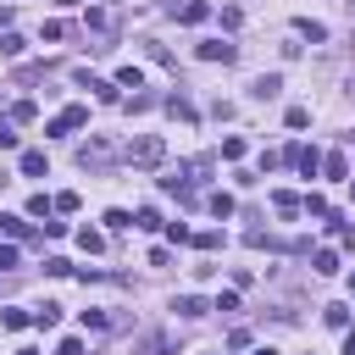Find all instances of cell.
<instances>
[{
	"label": "cell",
	"instance_id": "6da1fadb",
	"mask_svg": "<svg viewBox=\"0 0 355 355\" xmlns=\"http://www.w3.org/2000/svg\"><path fill=\"white\" fill-rule=\"evenodd\" d=\"M128 161H133V166H161V161H166V139H161V133H139V139L128 144Z\"/></svg>",
	"mask_w": 355,
	"mask_h": 355
},
{
	"label": "cell",
	"instance_id": "7a4b0ae2",
	"mask_svg": "<svg viewBox=\"0 0 355 355\" xmlns=\"http://www.w3.org/2000/svg\"><path fill=\"white\" fill-rule=\"evenodd\" d=\"M83 28H89V33L100 39V50H111V39H116V11H111V6H89Z\"/></svg>",
	"mask_w": 355,
	"mask_h": 355
},
{
	"label": "cell",
	"instance_id": "3957f363",
	"mask_svg": "<svg viewBox=\"0 0 355 355\" xmlns=\"http://www.w3.org/2000/svg\"><path fill=\"white\" fill-rule=\"evenodd\" d=\"M111 155H116V150H111L105 139H89V144H78V166H89V172H100Z\"/></svg>",
	"mask_w": 355,
	"mask_h": 355
},
{
	"label": "cell",
	"instance_id": "277c9868",
	"mask_svg": "<svg viewBox=\"0 0 355 355\" xmlns=\"http://www.w3.org/2000/svg\"><path fill=\"white\" fill-rule=\"evenodd\" d=\"M194 55H200V61H222V67H227V61H239V44H227V39H205Z\"/></svg>",
	"mask_w": 355,
	"mask_h": 355
},
{
	"label": "cell",
	"instance_id": "5b68a950",
	"mask_svg": "<svg viewBox=\"0 0 355 355\" xmlns=\"http://www.w3.org/2000/svg\"><path fill=\"white\" fill-rule=\"evenodd\" d=\"M83 122H89V111H83V105H67V111H61V116H55L44 133H78Z\"/></svg>",
	"mask_w": 355,
	"mask_h": 355
},
{
	"label": "cell",
	"instance_id": "8992f818",
	"mask_svg": "<svg viewBox=\"0 0 355 355\" xmlns=\"http://www.w3.org/2000/svg\"><path fill=\"white\" fill-rule=\"evenodd\" d=\"M277 89H283V72H261V78L250 83V94H255V100H277Z\"/></svg>",
	"mask_w": 355,
	"mask_h": 355
},
{
	"label": "cell",
	"instance_id": "52a82bcc",
	"mask_svg": "<svg viewBox=\"0 0 355 355\" xmlns=\"http://www.w3.org/2000/svg\"><path fill=\"white\" fill-rule=\"evenodd\" d=\"M288 161H294L305 178H316V172H322V155H316V150H305V144H294V150H288Z\"/></svg>",
	"mask_w": 355,
	"mask_h": 355
},
{
	"label": "cell",
	"instance_id": "ba28073f",
	"mask_svg": "<svg viewBox=\"0 0 355 355\" xmlns=\"http://www.w3.org/2000/svg\"><path fill=\"white\" fill-rule=\"evenodd\" d=\"M78 83H83V89H94L105 105H116V100H122V94H116V83H105V78H89V72H78Z\"/></svg>",
	"mask_w": 355,
	"mask_h": 355
},
{
	"label": "cell",
	"instance_id": "9c48e42d",
	"mask_svg": "<svg viewBox=\"0 0 355 355\" xmlns=\"http://www.w3.org/2000/svg\"><path fill=\"white\" fill-rule=\"evenodd\" d=\"M172 311H178V316H205L211 305H205L200 294H178V300H172Z\"/></svg>",
	"mask_w": 355,
	"mask_h": 355
},
{
	"label": "cell",
	"instance_id": "30bf717a",
	"mask_svg": "<svg viewBox=\"0 0 355 355\" xmlns=\"http://www.w3.org/2000/svg\"><path fill=\"white\" fill-rule=\"evenodd\" d=\"M322 172L344 183V178H349V161H344V150H333V155H322Z\"/></svg>",
	"mask_w": 355,
	"mask_h": 355
},
{
	"label": "cell",
	"instance_id": "8fae6325",
	"mask_svg": "<svg viewBox=\"0 0 355 355\" xmlns=\"http://www.w3.org/2000/svg\"><path fill=\"white\" fill-rule=\"evenodd\" d=\"M311 272H316V277H333V272H338V255H333V250H316V255H311Z\"/></svg>",
	"mask_w": 355,
	"mask_h": 355
},
{
	"label": "cell",
	"instance_id": "7c38bea8",
	"mask_svg": "<svg viewBox=\"0 0 355 355\" xmlns=\"http://www.w3.org/2000/svg\"><path fill=\"white\" fill-rule=\"evenodd\" d=\"M22 178H44V150H22Z\"/></svg>",
	"mask_w": 355,
	"mask_h": 355
},
{
	"label": "cell",
	"instance_id": "4fadbf2b",
	"mask_svg": "<svg viewBox=\"0 0 355 355\" xmlns=\"http://www.w3.org/2000/svg\"><path fill=\"white\" fill-rule=\"evenodd\" d=\"M272 211H277V216H294V211H300V194L277 189V194H272Z\"/></svg>",
	"mask_w": 355,
	"mask_h": 355
},
{
	"label": "cell",
	"instance_id": "5bb4252c",
	"mask_svg": "<svg viewBox=\"0 0 355 355\" xmlns=\"http://www.w3.org/2000/svg\"><path fill=\"white\" fill-rule=\"evenodd\" d=\"M78 244H83L89 255H100V250H105V233H100V227H78Z\"/></svg>",
	"mask_w": 355,
	"mask_h": 355
},
{
	"label": "cell",
	"instance_id": "9a60e30c",
	"mask_svg": "<svg viewBox=\"0 0 355 355\" xmlns=\"http://www.w3.org/2000/svg\"><path fill=\"white\" fill-rule=\"evenodd\" d=\"M205 17H211V6H205V0H189V6L178 11V22H205Z\"/></svg>",
	"mask_w": 355,
	"mask_h": 355
},
{
	"label": "cell",
	"instance_id": "2e32d148",
	"mask_svg": "<svg viewBox=\"0 0 355 355\" xmlns=\"http://www.w3.org/2000/svg\"><path fill=\"white\" fill-rule=\"evenodd\" d=\"M0 322H6V327H11V333H22V327H28V322H33V316H28V311H17V305H6V311H0Z\"/></svg>",
	"mask_w": 355,
	"mask_h": 355
},
{
	"label": "cell",
	"instance_id": "e0dca14e",
	"mask_svg": "<svg viewBox=\"0 0 355 355\" xmlns=\"http://www.w3.org/2000/svg\"><path fill=\"white\" fill-rule=\"evenodd\" d=\"M294 28H300V33H305V39H311V44H322V39H327V28H322V22H311V17H300V22H294Z\"/></svg>",
	"mask_w": 355,
	"mask_h": 355
},
{
	"label": "cell",
	"instance_id": "ac0fdd59",
	"mask_svg": "<svg viewBox=\"0 0 355 355\" xmlns=\"http://www.w3.org/2000/svg\"><path fill=\"white\" fill-rule=\"evenodd\" d=\"M322 322H327V327H349V311H344V305H322Z\"/></svg>",
	"mask_w": 355,
	"mask_h": 355
},
{
	"label": "cell",
	"instance_id": "d6986e66",
	"mask_svg": "<svg viewBox=\"0 0 355 355\" xmlns=\"http://www.w3.org/2000/svg\"><path fill=\"white\" fill-rule=\"evenodd\" d=\"M139 83H144L139 67H122V72H116V89H139Z\"/></svg>",
	"mask_w": 355,
	"mask_h": 355
},
{
	"label": "cell",
	"instance_id": "ffe728a7",
	"mask_svg": "<svg viewBox=\"0 0 355 355\" xmlns=\"http://www.w3.org/2000/svg\"><path fill=\"white\" fill-rule=\"evenodd\" d=\"M33 116H39L33 100H17V105H11V122H33Z\"/></svg>",
	"mask_w": 355,
	"mask_h": 355
},
{
	"label": "cell",
	"instance_id": "44dd1931",
	"mask_svg": "<svg viewBox=\"0 0 355 355\" xmlns=\"http://www.w3.org/2000/svg\"><path fill=\"white\" fill-rule=\"evenodd\" d=\"M50 211H55V200H44V194L28 200V216H44V222H50Z\"/></svg>",
	"mask_w": 355,
	"mask_h": 355
},
{
	"label": "cell",
	"instance_id": "7402d4cb",
	"mask_svg": "<svg viewBox=\"0 0 355 355\" xmlns=\"http://www.w3.org/2000/svg\"><path fill=\"white\" fill-rule=\"evenodd\" d=\"M0 227H6L11 239H28V216H0Z\"/></svg>",
	"mask_w": 355,
	"mask_h": 355
},
{
	"label": "cell",
	"instance_id": "603a6c76",
	"mask_svg": "<svg viewBox=\"0 0 355 355\" xmlns=\"http://www.w3.org/2000/svg\"><path fill=\"white\" fill-rule=\"evenodd\" d=\"M33 322H39V327H55V322H61V305H39Z\"/></svg>",
	"mask_w": 355,
	"mask_h": 355
},
{
	"label": "cell",
	"instance_id": "cb8c5ba5",
	"mask_svg": "<svg viewBox=\"0 0 355 355\" xmlns=\"http://www.w3.org/2000/svg\"><path fill=\"white\" fill-rule=\"evenodd\" d=\"M166 111H172V116H183V122H194V105H189V100H178V94L166 100Z\"/></svg>",
	"mask_w": 355,
	"mask_h": 355
},
{
	"label": "cell",
	"instance_id": "d4e9b609",
	"mask_svg": "<svg viewBox=\"0 0 355 355\" xmlns=\"http://www.w3.org/2000/svg\"><path fill=\"white\" fill-rule=\"evenodd\" d=\"M105 227H133V216H128L122 205H111V211H105Z\"/></svg>",
	"mask_w": 355,
	"mask_h": 355
},
{
	"label": "cell",
	"instance_id": "484cf974",
	"mask_svg": "<svg viewBox=\"0 0 355 355\" xmlns=\"http://www.w3.org/2000/svg\"><path fill=\"white\" fill-rule=\"evenodd\" d=\"M133 227H144V233H155V227H161V216H155V211H150V205H144V211H139V216H133Z\"/></svg>",
	"mask_w": 355,
	"mask_h": 355
},
{
	"label": "cell",
	"instance_id": "4316f807",
	"mask_svg": "<svg viewBox=\"0 0 355 355\" xmlns=\"http://www.w3.org/2000/svg\"><path fill=\"white\" fill-rule=\"evenodd\" d=\"M189 244H194V250H216V244H222V233H211V227H205V233H194Z\"/></svg>",
	"mask_w": 355,
	"mask_h": 355
},
{
	"label": "cell",
	"instance_id": "83f0119b",
	"mask_svg": "<svg viewBox=\"0 0 355 355\" xmlns=\"http://www.w3.org/2000/svg\"><path fill=\"white\" fill-rule=\"evenodd\" d=\"M0 55H22V33H0Z\"/></svg>",
	"mask_w": 355,
	"mask_h": 355
},
{
	"label": "cell",
	"instance_id": "f1b7e54d",
	"mask_svg": "<svg viewBox=\"0 0 355 355\" xmlns=\"http://www.w3.org/2000/svg\"><path fill=\"white\" fill-rule=\"evenodd\" d=\"M211 211L216 216H233V194H211Z\"/></svg>",
	"mask_w": 355,
	"mask_h": 355
},
{
	"label": "cell",
	"instance_id": "f546056e",
	"mask_svg": "<svg viewBox=\"0 0 355 355\" xmlns=\"http://www.w3.org/2000/svg\"><path fill=\"white\" fill-rule=\"evenodd\" d=\"M300 211H311V216H327V200H322V194H311V200H300Z\"/></svg>",
	"mask_w": 355,
	"mask_h": 355
},
{
	"label": "cell",
	"instance_id": "4dcf8cb0",
	"mask_svg": "<svg viewBox=\"0 0 355 355\" xmlns=\"http://www.w3.org/2000/svg\"><path fill=\"white\" fill-rule=\"evenodd\" d=\"M44 272H50V277H67V272H72V261H61V255H50V261H44Z\"/></svg>",
	"mask_w": 355,
	"mask_h": 355
},
{
	"label": "cell",
	"instance_id": "1f68e13d",
	"mask_svg": "<svg viewBox=\"0 0 355 355\" xmlns=\"http://www.w3.org/2000/svg\"><path fill=\"white\" fill-rule=\"evenodd\" d=\"M211 311H239V294H233V288H222V294H216V305H211Z\"/></svg>",
	"mask_w": 355,
	"mask_h": 355
},
{
	"label": "cell",
	"instance_id": "d6a6232c",
	"mask_svg": "<svg viewBox=\"0 0 355 355\" xmlns=\"http://www.w3.org/2000/svg\"><path fill=\"white\" fill-rule=\"evenodd\" d=\"M333 233H338V239H344V244L355 250V222H333Z\"/></svg>",
	"mask_w": 355,
	"mask_h": 355
},
{
	"label": "cell",
	"instance_id": "836d02e7",
	"mask_svg": "<svg viewBox=\"0 0 355 355\" xmlns=\"http://www.w3.org/2000/svg\"><path fill=\"white\" fill-rule=\"evenodd\" d=\"M0 150H17V133H11V122H0Z\"/></svg>",
	"mask_w": 355,
	"mask_h": 355
},
{
	"label": "cell",
	"instance_id": "e575fe53",
	"mask_svg": "<svg viewBox=\"0 0 355 355\" xmlns=\"http://www.w3.org/2000/svg\"><path fill=\"white\" fill-rule=\"evenodd\" d=\"M6 266H17V250H11V244H0V272H6Z\"/></svg>",
	"mask_w": 355,
	"mask_h": 355
},
{
	"label": "cell",
	"instance_id": "d590c367",
	"mask_svg": "<svg viewBox=\"0 0 355 355\" xmlns=\"http://www.w3.org/2000/svg\"><path fill=\"white\" fill-rule=\"evenodd\" d=\"M344 355H355V333H344Z\"/></svg>",
	"mask_w": 355,
	"mask_h": 355
},
{
	"label": "cell",
	"instance_id": "8d00e7d4",
	"mask_svg": "<svg viewBox=\"0 0 355 355\" xmlns=\"http://www.w3.org/2000/svg\"><path fill=\"white\" fill-rule=\"evenodd\" d=\"M17 355H39V349H28V344H22V349H17Z\"/></svg>",
	"mask_w": 355,
	"mask_h": 355
},
{
	"label": "cell",
	"instance_id": "74e56055",
	"mask_svg": "<svg viewBox=\"0 0 355 355\" xmlns=\"http://www.w3.org/2000/svg\"><path fill=\"white\" fill-rule=\"evenodd\" d=\"M255 355H277V349H255Z\"/></svg>",
	"mask_w": 355,
	"mask_h": 355
},
{
	"label": "cell",
	"instance_id": "f35d334b",
	"mask_svg": "<svg viewBox=\"0 0 355 355\" xmlns=\"http://www.w3.org/2000/svg\"><path fill=\"white\" fill-rule=\"evenodd\" d=\"M349 288H355V277H349Z\"/></svg>",
	"mask_w": 355,
	"mask_h": 355
}]
</instances>
